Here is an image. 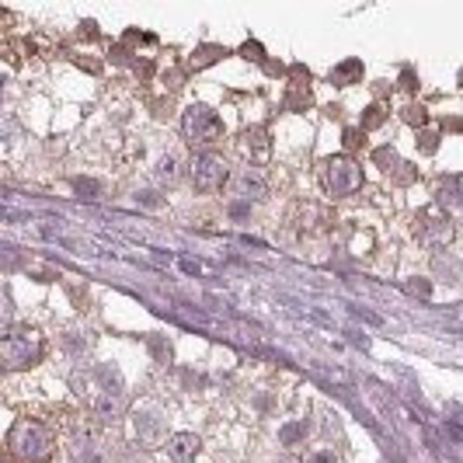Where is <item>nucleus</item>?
I'll list each match as a JSON object with an SVG mask.
<instances>
[{"instance_id": "1", "label": "nucleus", "mask_w": 463, "mask_h": 463, "mask_svg": "<svg viewBox=\"0 0 463 463\" xmlns=\"http://www.w3.org/2000/svg\"><path fill=\"white\" fill-rule=\"evenodd\" d=\"M7 450H11V457L18 463H49L53 460L56 443H53V432H49L46 425L25 418V422H18V425L11 429Z\"/></svg>"}, {"instance_id": "2", "label": "nucleus", "mask_w": 463, "mask_h": 463, "mask_svg": "<svg viewBox=\"0 0 463 463\" xmlns=\"http://www.w3.org/2000/svg\"><path fill=\"white\" fill-rule=\"evenodd\" d=\"M0 352H4L7 370H21V366H35V363L46 356V342H42L39 331H32V328H18V331H11V335L4 338Z\"/></svg>"}, {"instance_id": "3", "label": "nucleus", "mask_w": 463, "mask_h": 463, "mask_svg": "<svg viewBox=\"0 0 463 463\" xmlns=\"http://www.w3.org/2000/svg\"><path fill=\"white\" fill-rule=\"evenodd\" d=\"M182 126H185V140L192 147H213L223 140V119L206 105H192L182 119Z\"/></svg>"}, {"instance_id": "4", "label": "nucleus", "mask_w": 463, "mask_h": 463, "mask_svg": "<svg viewBox=\"0 0 463 463\" xmlns=\"http://www.w3.org/2000/svg\"><path fill=\"white\" fill-rule=\"evenodd\" d=\"M321 178H324V188L331 195H352L363 188V168L352 157H328Z\"/></svg>"}, {"instance_id": "5", "label": "nucleus", "mask_w": 463, "mask_h": 463, "mask_svg": "<svg viewBox=\"0 0 463 463\" xmlns=\"http://www.w3.org/2000/svg\"><path fill=\"white\" fill-rule=\"evenodd\" d=\"M192 182H195L199 192H216V188L227 182V164H223V157H216V154L195 157V164H192Z\"/></svg>"}, {"instance_id": "6", "label": "nucleus", "mask_w": 463, "mask_h": 463, "mask_svg": "<svg viewBox=\"0 0 463 463\" xmlns=\"http://www.w3.org/2000/svg\"><path fill=\"white\" fill-rule=\"evenodd\" d=\"M415 234H418V241H422L425 248H439V244L450 241V220H446L443 213H436V209H422V213H418Z\"/></svg>"}, {"instance_id": "7", "label": "nucleus", "mask_w": 463, "mask_h": 463, "mask_svg": "<svg viewBox=\"0 0 463 463\" xmlns=\"http://www.w3.org/2000/svg\"><path fill=\"white\" fill-rule=\"evenodd\" d=\"M195 453H199V439H195L192 432H175V436L168 439V457L175 463H192Z\"/></svg>"}, {"instance_id": "8", "label": "nucleus", "mask_w": 463, "mask_h": 463, "mask_svg": "<svg viewBox=\"0 0 463 463\" xmlns=\"http://www.w3.org/2000/svg\"><path fill=\"white\" fill-rule=\"evenodd\" d=\"M269 192L265 185V178L255 171V168H244L241 175H237V195H244V199H262Z\"/></svg>"}, {"instance_id": "9", "label": "nucleus", "mask_w": 463, "mask_h": 463, "mask_svg": "<svg viewBox=\"0 0 463 463\" xmlns=\"http://www.w3.org/2000/svg\"><path fill=\"white\" fill-rule=\"evenodd\" d=\"M244 150H248L255 161H265V157H269V133H265L262 126L248 129V133H244Z\"/></svg>"}, {"instance_id": "10", "label": "nucleus", "mask_w": 463, "mask_h": 463, "mask_svg": "<svg viewBox=\"0 0 463 463\" xmlns=\"http://www.w3.org/2000/svg\"><path fill=\"white\" fill-rule=\"evenodd\" d=\"M136 436H140V443H143L147 450H154L157 439H161V418H157V415H143V418H136Z\"/></svg>"}, {"instance_id": "11", "label": "nucleus", "mask_w": 463, "mask_h": 463, "mask_svg": "<svg viewBox=\"0 0 463 463\" xmlns=\"http://www.w3.org/2000/svg\"><path fill=\"white\" fill-rule=\"evenodd\" d=\"M439 202L443 206H463V175H450L439 182Z\"/></svg>"}, {"instance_id": "12", "label": "nucleus", "mask_w": 463, "mask_h": 463, "mask_svg": "<svg viewBox=\"0 0 463 463\" xmlns=\"http://www.w3.org/2000/svg\"><path fill=\"white\" fill-rule=\"evenodd\" d=\"M359 74H363V63H359V60H345L342 67L331 70V84H342V88H345V84H356Z\"/></svg>"}, {"instance_id": "13", "label": "nucleus", "mask_w": 463, "mask_h": 463, "mask_svg": "<svg viewBox=\"0 0 463 463\" xmlns=\"http://www.w3.org/2000/svg\"><path fill=\"white\" fill-rule=\"evenodd\" d=\"M220 56H227V49H223V46H202V49H195V56H192V67H195V70H202V67L216 63Z\"/></svg>"}, {"instance_id": "14", "label": "nucleus", "mask_w": 463, "mask_h": 463, "mask_svg": "<svg viewBox=\"0 0 463 463\" xmlns=\"http://www.w3.org/2000/svg\"><path fill=\"white\" fill-rule=\"evenodd\" d=\"M310 105V88H303V84H293L289 94H286V108L289 112H303Z\"/></svg>"}, {"instance_id": "15", "label": "nucleus", "mask_w": 463, "mask_h": 463, "mask_svg": "<svg viewBox=\"0 0 463 463\" xmlns=\"http://www.w3.org/2000/svg\"><path fill=\"white\" fill-rule=\"evenodd\" d=\"M157 178H161V182H175V178H178V161H175V157H164L161 168H157Z\"/></svg>"}, {"instance_id": "16", "label": "nucleus", "mask_w": 463, "mask_h": 463, "mask_svg": "<svg viewBox=\"0 0 463 463\" xmlns=\"http://www.w3.org/2000/svg\"><path fill=\"white\" fill-rule=\"evenodd\" d=\"M383 119H387V112H383L380 105H373V108H366V115H363V129H376V126H383Z\"/></svg>"}, {"instance_id": "17", "label": "nucleus", "mask_w": 463, "mask_h": 463, "mask_svg": "<svg viewBox=\"0 0 463 463\" xmlns=\"http://www.w3.org/2000/svg\"><path fill=\"white\" fill-rule=\"evenodd\" d=\"M404 119H408L411 126H422V122H425V108H422V105H408V108H404Z\"/></svg>"}, {"instance_id": "18", "label": "nucleus", "mask_w": 463, "mask_h": 463, "mask_svg": "<svg viewBox=\"0 0 463 463\" xmlns=\"http://www.w3.org/2000/svg\"><path fill=\"white\" fill-rule=\"evenodd\" d=\"M74 185H77V192H81V195L88 192V199H94V195L101 192V185H98V182H91V178H77Z\"/></svg>"}, {"instance_id": "19", "label": "nucleus", "mask_w": 463, "mask_h": 463, "mask_svg": "<svg viewBox=\"0 0 463 463\" xmlns=\"http://www.w3.org/2000/svg\"><path fill=\"white\" fill-rule=\"evenodd\" d=\"M359 143H363V129H349V133H345V147H349V150H356Z\"/></svg>"}, {"instance_id": "20", "label": "nucleus", "mask_w": 463, "mask_h": 463, "mask_svg": "<svg viewBox=\"0 0 463 463\" xmlns=\"http://www.w3.org/2000/svg\"><path fill=\"white\" fill-rule=\"evenodd\" d=\"M436 140H439L436 133H425V136H422V150H425V154H432V150H436Z\"/></svg>"}, {"instance_id": "21", "label": "nucleus", "mask_w": 463, "mask_h": 463, "mask_svg": "<svg viewBox=\"0 0 463 463\" xmlns=\"http://www.w3.org/2000/svg\"><path fill=\"white\" fill-rule=\"evenodd\" d=\"M411 293H422V296H429V282H411Z\"/></svg>"}, {"instance_id": "22", "label": "nucleus", "mask_w": 463, "mask_h": 463, "mask_svg": "<svg viewBox=\"0 0 463 463\" xmlns=\"http://www.w3.org/2000/svg\"><path fill=\"white\" fill-rule=\"evenodd\" d=\"M7 463H11V460H7Z\"/></svg>"}]
</instances>
